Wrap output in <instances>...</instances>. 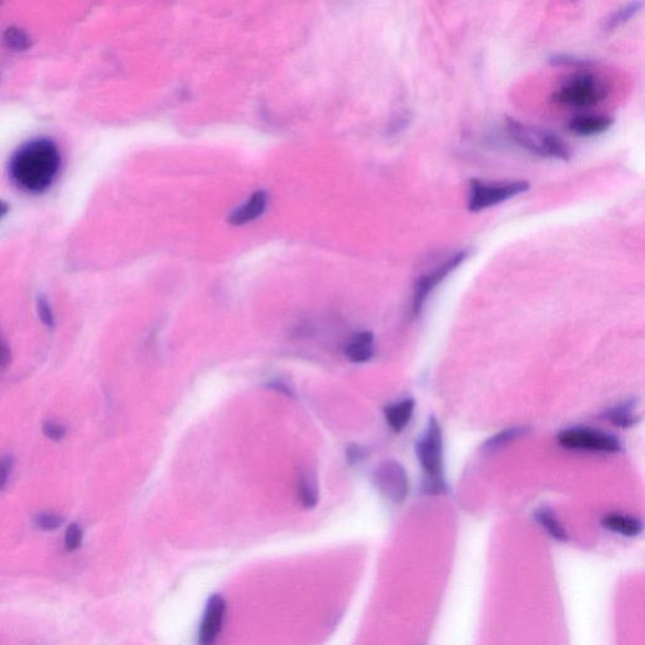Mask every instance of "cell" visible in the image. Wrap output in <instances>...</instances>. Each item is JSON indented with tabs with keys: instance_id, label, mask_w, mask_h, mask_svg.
<instances>
[{
	"instance_id": "2",
	"label": "cell",
	"mask_w": 645,
	"mask_h": 645,
	"mask_svg": "<svg viewBox=\"0 0 645 645\" xmlns=\"http://www.w3.org/2000/svg\"><path fill=\"white\" fill-rule=\"evenodd\" d=\"M507 131L515 144L536 156L561 160H569L573 156L569 145L554 132L523 124L511 117L507 119Z\"/></svg>"
},
{
	"instance_id": "8",
	"label": "cell",
	"mask_w": 645,
	"mask_h": 645,
	"mask_svg": "<svg viewBox=\"0 0 645 645\" xmlns=\"http://www.w3.org/2000/svg\"><path fill=\"white\" fill-rule=\"evenodd\" d=\"M375 483L382 496L395 503L403 502L409 493V480L405 468L394 460L382 463L376 469Z\"/></svg>"
},
{
	"instance_id": "25",
	"label": "cell",
	"mask_w": 645,
	"mask_h": 645,
	"mask_svg": "<svg viewBox=\"0 0 645 645\" xmlns=\"http://www.w3.org/2000/svg\"><path fill=\"white\" fill-rule=\"evenodd\" d=\"M549 63L552 64H556V66H588L589 61L586 60H580V58L573 57V55H554V57L549 60Z\"/></svg>"
},
{
	"instance_id": "7",
	"label": "cell",
	"mask_w": 645,
	"mask_h": 645,
	"mask_svg": "<svg viewBox=\"0 0 645 645\" xmlns=\"http://www.w3.org/2000/svg\"><path fill=\"white\" fill-rule=\"evenodd\" d=\"M558 443L567 449L601 453H616L620 450L618 437L589 428L567 429L558 435Z\"/></svg>"
},
{
	"instance_id": "29",
	"label": "cell",
	"mask_w": 645,
	"mask_h": 645,
	"mask_svg": "<svg viewBox=\"0 0 645 645\" xmlns=\"http://www.w3.org/2000/svg\"><path fill=\"white\" fill-rule=\"evenodd\" d=\"M9 205L5 200L0 199V220L8 215Z\"/></svg>"
},
{
	"instance_id": "14",
	"label": "cell",
	"mask_w": 645,
	"mask_h": 645,
	"mask_svg": "<svg viewBox=\"0 0 645 645\" xmlns=\"http://www.w3.org/2000/svg\"><path fill=\"white\" fill-rule=\"evenodd\" d=\"M413 410H415V401L412 398H406V400L400 401L395 405L388 406L386 409L385 415L392 430L396 431V433L403 431L409 425Z\"/></svg>"
},
{
	"instance_id": "3",
	"label": "cell",
	"mask_w": 645,
	"mask_h": 645,
	"mask_svg": "<svg viewBox=\"0 0 645 645\" xmlns=\"http://www.w3.org/2000/svg\"><path fill=\"white\" fill-rule=\"evenodd\" d=\"M416 454L426 474L428 489L430 492H439L444 488L443 434L439 422L434 416H431L425 434H422L416 444Z\"/></svg>"
},
{
	"instance_id": "24",
	"label": "cell",
	"mask_w": 645,
	"mask_h": 645,
	"mask_svg": "<svg viewBox=\"0 0 645 645\" xmlns=\"http://www.w3.org/2000/svg\"><path fill=\"white\" fill-rule=\"evenodd\" d=\"M43 433L48 439L54 441L63 440L64 435H66V428L64 425L58 424L55 421H47L43 424Z\"/></svg>"
},
{
	"instance_id": "30",
	"label": "cell",
	"mask_w": 645,
	"mask_h": 645,
	"mask_svg": "<svg viewBox=\"0 0 645 645\" xmlns=\"http://www.w3.org/2000/svg\"><path fill=\"white\" fill-rule=\"evenodd\" d=\"M571 2H577V0H571Z\"/></svg>"
},
{
	"instance_id": "4",
	"label": "cell",
	"mask_w": 645,
	"mask_h": 645,
	"mask_svg": "<svg viewBox=\"0 0 645 645\" xmlns=\"http://www.w3.org/2000/svg\"><path fill=\"white\" fill-rule=\"evenodd\" d=\"M607 89L598 77L580 73L564 81L554 94L555 103L570 107H590L607 98Z\"/></svg>"
},
{
	"instance_id": "15",
	"label": "cell",
	"mask_w": 645,
	"mask_h": 645,
	"mask_svg": "<svg viewBox=\"0 0 645 645\" xmlns=\"http://www.w3.org/2000/svg\"><path fill=\"white\" fill-rule=\"evenodd\" d=\"M605 529L611 532L620 533L622 536L635 537L643 532V523L637 518L628 517V515L610 514L603 520Z\"/></svg>"
},
{
	"instance_id": "6",
	"label": "cell",
	"mask_w": 645,
	"mask_h": 645,
	"mask_svg": "<svg viewBox=\"0 0 645 645\" xmlns=\"http://www.w3.org/2000/svg\"><path fill=\"white\" fill-rule=\"evenodd\" d=\"M471 254V250H462V251L450 256L446 261L441 262L440 265L429 271L424 276L420 277L415 285V293H413L412 316L418 317L421 313L422 308H424L425 302L428 301V296L446 279L447 275L452 274L463 262L467 260Z\"/></svg>"
},
{
	"instance_id": "27",
	"label": "cell",
	"mask_w": 645,
	"mask_h": 645,
	"mask_svg": "<svg viewBox=\"0 0 645 645\" xmlns=\"http://www.w3.org/2000/svg\"><path fill=\"white\" fill-rule=\"evenodd\" d=\"M11 362V347H9L8 342L5 341L4 336H3L2 333H0V371H3V369H7Z\"/></svg>"
},
{
	"instance_id": "10",
	"label": "cell",
	"mask_w": 645,
	"mask_h": 645,
	"mask_svg": "<svg viewBox=\"0 0 645 645\" xmlns=\"http://www.w3.org/2000/svg\"><path fill=\"white\" fill-rule=\"evenodd\" d=\"M268 205V194L265 191H258L250 197L249 200L242 203L240 207H237L233 213H231L228 221L233 226H243V225L250 224V222L255 221L256 218L260 217L267 211Z\"/></svg>"
},
{
	"instance_id": "22",
	"label": "cell",
	"mask_w": 645,
	"mask_h": 645,
	"mask_svg": "<svg viewBox=\"0 0 645 645\" xmlns=\"http://www.w3.org/2000/svg\"><path fill=\"white\" fill-rule=\"evenodd\" d=\"M37 311H38L41 322L49 329H54L55 326L54 310L45 295H39L37 299Z\"/></svg>"
},
{
	"instance_id": "26",
	"label": "cell",
	"mask_w": 645,
	"mask_h": 645,
	"mask_svg": "<svg viewBox=\"0 0 645 645\" xmlns=\"http://www.w3.org/2000/svg\"><path fill=\"white\" fill-rule=\"evenodd\" d=\"M12 469H13V459L11 456L0 458V490L4 489L5 486H7Z\"/></svg>"
},
{
	"instance_id": "21",
	"label": "cell",
	"mask_w": 645,
	"mask_h": 645,
	"mask_svg": "<svg viewBox=\"0 0 645 645\" xmlns=\"http://www.w3.org/2000/svg\"><path fill=\"white\" fill-rule=\"evenodd\" d=\"M64 523V518L55 512H42L35 517V524L37 529L42 530H55L60 529Z\"/></svg>"
},
{
	"instance_id": "18",
	"label": "cell",
	"mask_w": 645,
	"mask_h": 645,
	"mask_svg": "<svg viewBox=\"0 0 645 645\" xmlns=\"http://www.w3.org/2000/svg\"><path fill=\"white\" fill-rule=\"evenodd\" d=\"M5 47L15 52H24L32 47V38L20 27H8L3 33Z\"/></svg>"
},
{
	"instance_id": "20",
	"label": "cell",
	"mask_w": 645,
	"mask_h": 645,
	"mask_svg": "<svg viewBox=\"0 0 645 645\" xmlns=\"http://www.w3.org/2000/svg\"><path fill=\"white\" fill-rule=\"evenodd\" d=\"M299 493L302 505L307 508L314 507L318 502L317 481L310 475H305L299 483Z\"/></svg>"
},
{
	"instance_id": "28",
	"label": "cell",
	"mask_w": 645,
	"mask_h": 645,
	"mask_svg": "<svg viewBox=\"0 0 645 645\" xmlns=\"http://www.w3.org/2000/svg\"><path fill=\"white\" fill-rule=\"evenodd\" d=\"M347 456L351 463L360 462L363 456L362 450L358 446H351L350 449H348Z\"/></svg>"
},
{
	"instance_id": "19",
	"label": "cell",
	"mask_w": 645,
	"mask_h": 645,
	"mask_svg": "<svg viewBox=\"0 0 645 645\" xmlns=\"http://www.w3.org/2000/svg\"><path fill=\"white\" fill-rule=\"evenodd\" d=\"M530 428L527 426H515V428L507 429L503 430L501 433L496 435V437H490L489 440L484 444L483 447L486 450H496L498 447L505 446V444L511 443L518 437H523L529 433Z\"/></svg>"
},
{
	"instance_id": "13",
	"label": "cell",
	"mask_w": 645,
	"mask_h": 645,
	"mask_svg": "<svg viewBox=\"0 0 645 645\" xmlns=\"http://www.w3.org/2000/svg\"><path fill=\"white\" fill-rule=\"evenodd\" d=\"M638 403L635 398L611 407L605 412V418L618 428H631L639 421Z\"/></svg>"
},
{
	"instance_id": "16",
	"label": "cell",
	"mask_w": 645,
	"mask_h": 645,
	"mask_svg": "<svg viewBox=\"0 0 645 645\" xmlns=\"http://www.w3.org/2000/svg\"><path fill=\"white\" fill-rule=\"evenodd\" d=\"M536 521L547 530L549 536L552 539H557V541L564 542L567 541V532L564 527L561 526L558 522L556 515L549 508L543 507L539 509L535 513Z\"/></svg>"
},
{
	"instance_id": "5",
	"label": "cell",
	"mask_w": 645,
	"mask_h": 645,
	"mask_svg": "<svg viewBox=\"0 0 645 645\" xmlns=\"http://www.w3.org/2000/svg\"><path fill=\"white\" fill-rule=\"evenodd\" d=\"M530 190L529 182L513 181L503 183H486L473 179L469 188L468 208L471 212H480L489 207L499 205L505 200L520 196Z\"/></svg>"
},
{
	"instance_id": "12",
	"label": "cell",
	"mask_w": 645,
	"mask_h": 645,
	"mask_svg": "<svg viewBox=\"0 0 645 645\" xmlns=\"http://www.w3.org/2000/svg\"><path fill=\"white\" fill-rule=\"evenodd\" d=\"M345 356L351 362H369L375 356V335L371 332H361L352 336L345 347Z\"/></svg>"
},
{
	"instance_id": "17",
	"label": "cell",
	"mask_w": 645,
	"mask_h": 645,
	"mask_svg": "<svg viewBox=\"0 0 645 645\" xmlns=\"http://www.w3.org/2000/svg\"><path fill=\"white\" fill-rule=\"evenodd\" d=\"M641 7H643L641 0H632L629 4L618 9L615 13L611 14L610 17L607 18L604 30L610 32V30H616V28L623 26L626 21H631L634 15H637L639 12H641Z\"/></svg>"
},
{
	"instance_id": "1",
	"label": "cell",
	"mask_w": 645,
	"mask_h": 645,
	"mask_svg": "<svg viewBox=\"0 0 645 645\" xmlns=\"http://www.w3.org/2000/svg\"><path fill=\"white\" fill-rule=\"evenodd\" d=\"M61 158L57 144L51 139L38 138L15 150L8 171L13 183L27 193L46 192L60 174Z\"/></svg>"
},
{
	"instance_id": "23",
	"label": "cell",
	"mask_w": 645,
	"mask_h": 645,
	"mask_svg": "<svg viewBox=\"0 0 645 645\" xmlns=\"http://www.w3.org/2000/svg\"><path fill=\"white\" fill-rule=\"evenodd\" d=\"M83 532L81 527L77 523L70 524L64 536V547L67 551L73 552L81 547Z\"/></svg>"
},
{
	"instance_id": "9",
	"label": "cell",
	"mask_w": 645,
	"mask_h": 645,
	"mask_svg": "<svg viewBox=\"0 0 645 645\" xmlns=\"http://www.w3.org/2000/svg\"><path fill=\"white\" fill-rule=\"evenodd\" d=\"M225 614H226V603L224 598L221 595H213L207 603L205 616L200 624V644H212L217 639L224 624Z\"/></svg>"
},
{
	"instance_id": "11",
	"label": "cell",
	"mask_w": 645,
	"mask_h": 645,
	"mask_svg": "<svg viewBox=\"0 0 645 645\" xmlns=\"http://www.w3.org/2000/svg\"><path fill=\"white\" fill-rule=\"evenodd\" d=\"M613 124L614 120L609 116L582 114L570 120L569 129L580 137H592L609 131Z\"/></svg>"
}]
</instances>
